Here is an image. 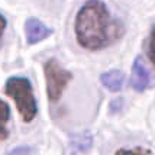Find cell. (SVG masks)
<instances>
[{
	"instance_id": "13",
	"label": "cell",
	"mask_w": 155,
	"mask_h": 155,
	"mask_svg": "<svg viewBox=\"0 0 155 155\" xmlns=\"http://www.w3.org/2000/svg\"><path fill=\"white\" fill-rule=\"evenodd\" d=\"M119 107H122V99L113 100L112 103H110V112H117Z\"/></svg>"
},
{
	"instance_id": "11",
	"label": "cell",
	"mask_w": 155,
	"mask_h": 155,
	"mask_svg": "<svg viewBox=\"0 0 155 155\" xmlns=\"http://www.w3.org/2000/svg\"><path fill=\"white\" fill-rule=\"evenodd\" d=\"M34 149L31 147H16L12 151H9L6 155H32Z\"/></svg>"
},
{
	"instance_id": "8",
	"label": "cell",
	"mask_w": 155,
	"mask_h": 155,
	"mask_svg": "<svg viewBox=\"0 0 155 155\" xmlns=\"http://www.w3.org/2000/svg\"><path fill=\"white\" fill-rule=\"evenodd\" d=\"M91 143H93V138L90 135H81L78 138H74L73 139V148L75 151H78V152H86L88 151V148L91 147Z\"/></svg>"
},
{
	"instance_id": "7",
	"label": "cell",
	"mask_w": 155,
	"mask_h": 155,
	"mask_svg": "<svg viewBox=\"0 0 155 155\" xmlns=\"http://www.w3.org/2000/svg\"><path fill=\"white\" fill-rule=\"evenodd\" d=\"M10 119V107L6 101L0 100V142L5 141L9 136L7 122Z\"/></svg>"
},
{
	"instance_id": "10",
	"label": "cell",
	"mask_w": 155,
	"mask_h": 155,
	"mask_svg": "<svg viewBox=\"0 0 155 155\" xmlns=\"http://www.w3.org/2000/svg\"><path fill=\"white\" fill-rule=\"evenodd\" d=\"M148 57L149 61L154 64L155 67V28L151 32V36H149V42H148Z\"/></svg>"
},
{
	"instance_id": "2",
	"label": "cell",
	"mask_w": 155,
	"mask_h": 155,
	"mask_svg": "<svg viewBox=\"0 0 155 155\" xmlns=\"http://www.w3.org/2000/svg\"><path fill=\"white\" fill-rule=\"evenodd\" d=\"M5 91L9 97L15 100L22 119L26 123L34 120L38 113V106H36L31 81L25 77H10L6 81Z\"/></svg>"
},
{
	"instance_id": "5",
	"label": "cell",
	"mask_w": 155,
	"mask_h": 155,
	"mask_svg": "<svg viewBox=\"0 0 155 155\" xmlns=\"http://www.w3.org/2000/svg\"><path fill=\"white\" fill-rule=\"evenodd\" d=\"M25 34H26V41L29 45H35L41 41H44L52 34L51 28L45 26L39 19L36 18H29L25 23Z\"/></svg>"
},
{
	"instance_id": "4",
	"label": "cell",
	"mask_w": 155,
	"mask_h": 155,
	"mask_svg": "<svg viewBox=\"0 0 155 155\" xmlns=\"http://www.w3.org/2000/svg\"><path fill=\"white\" fill-rule=\"evenodd\" d=\"M155 84L154 77L151 74L148 67L142 60V57H136L132 65V74H130V87L136 91H145Z\"/></svg>"
},
{
	"instance_id": "1",
	"label": "cell",
	"mask_w": 155,
	"mask_h": 155,
	"mask_svg": "<svg viewBox=\"0 0 155 155\" xmlns=\"http://www.w3.org/2000/svg\"><path fill=\"white\" fill-rule=\"evenodd\" d=\"M75 39L88 51L107 48L123 35V25L112 19L101 0H87L77 12L74 23Z\"/></svg>"
},
{
	"instance_id": "12",
	"label": "cell",
	"mask_w": 155,
	"mask_h": 155,
	"mask_svg": "<svg viewBox=\"0 0 155 155\" xmlns=\"http://www.w3.org/2000/svg\"><path fill=\"white\" fill-rule=\"evenodd\" d=\"M6 25H7V22H6V19H5V16L0 15V42H2V36H3V34H5Z\"/></svg>"
},
{
	"instance_id": "6",
	"label": "cell",
	"mask_w": 155,
	"mask_h": 155,
	"mask_svg": "<svg viewBox=\"0 0 155 155\" xmlns=\"http://www.w3.org/2000/svg\"><path fill=\"white\" fill-rule=\"evenodd\" d=\"M100 81L110 91H119L125 83V74L119 70H110L100 75Z\"/></svg>"
},
{
	"instance_id": "3",
	"label": "cell",
	"mask_w": 155,
	"mask_h": 155,
	"mask_svg": "<svg viewBox=\"0 0 155 155\" xmlns=\"http://www.w3.org/2000/svg\"><path fill=\"white\" fill-rule=\"evenodd\" d=\"M44 74L47 80V93L51 101H57L61 99L62 91L65 90L68 83L73 80V74L65 70L55 58H51L44 65Z\"/></svg>"
},
{
	"instance_id": "9",
	"label": "cell",
	"mask_w": 155,
	"mask_h": 155,
	"mask_svg": "<svg viewBox=\"0 0 155 155\" xmlns=\"http://www.w3.org/2000/svg\"><path fill=\"white\" fill-rule=\"evenodd\" d=\"M115 155H154L149 149L147 148H142V147H136V148H132V149H125V148H120L116 151Z\"/></svg>"
}]
</instances>
